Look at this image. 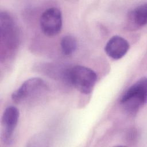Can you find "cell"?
<instances>
[{
	"label": "cell",
	"instance_id": "1",
	"mask_svg": "<svg viewBox=\"0 0 147 147\" xmlns=\"http://www.w3.org/2000/svg\"><path fill=\"white\" fill-rule=\"evenodd\" d=\"M147 80L143 77L131 86L122 96L120 102L130 113H135L146 102Z\"/></svg>",
	"mask_w": 147,
	"mask_h": 147
},
{
	"label": "cell",
	"instance_id": "2",
	"mask_svg": "<svg viewBox=\"0 0 147 147\" xmlns=\"http://www.w3.org/2000/svg\"><path fill=\"white\" fill-rule=\"evenodd\" d=\"M67 80L80 92L88 94L92 91L97 80L96 72L88 67L76 65L66 74Z\"/></svg>",
	"mask_w": 147,
	"mask_h": 147
},
{
	"label": "cell",
	"instance_id": "3",
	"mask_svg": "<svg viewBox=\"0 0 147 147\" xmlns=\"http://www.w3.org/2000/svg\"><path fill=\"white\" fill-rule=\"evenodd\" d=\"M40 25L42 33L47 36L52 37L59 34L63 25L60 10L56 7L46 9L41 16Z\"/></svg>",
	"mask_w": 147,
	"mask_h": 147
},
{
	"label": "cell",
	"instance_id": "4",
	"mask_svg": "<svg viewBox=\"0 0 147 147\" xmlns=\"http://www.w3.org/2000/svg\"><path fill=\"white\" fill-rule=\"evenodd\" d=\"M47 87L46 82L40 78L27 79L11 94V99L15 102H20L33 96Z\"/></svg>",
	"mask_w": 147,
	"mask_h": 147
},
{
	"label": "cell",
	"instance_id": "5",
	"mask_svg": "<svg viewBox=\"0 0 147 147\" xmlns=\"http://www.w3.org/2000/svg\"><path fill=\"white\" fill-rule=\"evenodd\" d=\"M19 117L20 111L17 107L13 106H8L4 110L1 123L3 129L2 139L5 142L10 143L11 141Z\"/></svg>",
	"mask_w": 147,
	"mask_h": 147
},
{
	"label": "cell",
	"instance_id": "6",
	"mask_svg": "<svg viewBox=\"0 0 147 147\" xmlns=\"http://www.w3.org/2000/svg\"><path fill=\"white\" fill-rule=\"evenodd\" d=\"M129 49V44L123 37L114 36L107 41L105 51L106 54L114 60L123 57Z\"/></svg>",
	"mask_w": 147,
	"mask_h": 147
},
{
	"label": "cell",
	"instance_id": "7",
	"mask_svg": "<svg viewBox=\"0 0 147 147\" xmlns=\"http://www.w3.org/2000/svg\"><path fill=\"white\" fill-rule=\"evenodd\" d=\"M131 21L137 26L142 27L146 24L147 4L144 3L137 6L130 13Z\"/></svg>",
	"mask_w": 147,
	"mask_h": 147
},
{
	"label": "cell",
	"instance_id": "8",
	"mask_svg": "<svg viewBox=\"0 0 147 147\" xmlns=\"http://www.w3.org/2000/svg\"><path fill=\"white\" fill-rule=\"evenodd\" d=\"M77 46V41L72 36L66 35L61 40L60 48L64 55H72L76 50Z\"/></svg>",
	"mask_w": 147,
	"mask_h": 147
}]
</instances>
